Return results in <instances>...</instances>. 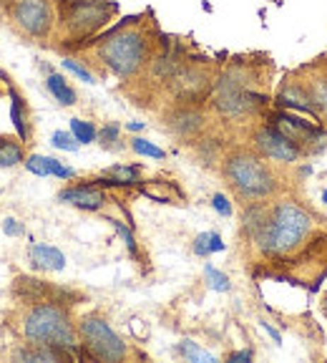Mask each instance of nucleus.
<instances>
[{"instance_id":"1","label":"nucleus","mask_w":327,"mask_h":363,"mask_svg":"<svg viewBox=\"0 0 327 363\" xmlns=\"http://www.w3.org/2000/svg\"><path fill=\"white\" fill-rule=\"evenodd\" d=\"M310 215L302 207L292 202H285L272 210V215L265 220V225L257 233L260 250L267 255H285L292 252L310 233Z\"/></svg>"},{"instance_id":"2","label":"nucleus","mask_w":327,"mask_h":363,"mask_svg":"<svg viewBox=\"0 0 327 363\" xmlns=\"http://www.w3.org/2000/svg\"><path fill=\"white\" fill-rule=\"evenodd\" d=\"M25 338L33 346H48V348H74L76 346V330L71 325V318L63 308L51 306H38L28 313L25 318Z\"/></svg>"},{"instance_id":"3","label":"nucleus","mask_w":327,"mask_h":363,"mask_svg":"<svg viewBox=\"0 0 327 363\" xmlns=\"http://www.w3.org/2000/svg\"><path fill=\"white\" fill-rule=\"evenodd\" d=\"M98 56L116 76H134L149 58V43L139 30H119L98 45Z\"/></svg>"},{"instance_id":"4","label":"nucleus","mask_w":327,"mask_h":363,"mask_svg":"<svg viewBox=\"0 0 327 363\" xmlns=\"http://www.w3.org/2000/svg\"><path fill=\"white\" fill-rule=\"evenodd\" d=\"M224 174L229 184L244 197H265L275 189V177L262 159L252 154H234L226 159Z\"/></svg>"},{"instance_id":"5","label":"nucleus","mask_w":327,"mask_h":363,"mask_svg":"<svg viewBox=\"0 0 327 363\" xmlns=\"http://www.w3.org/2000/svg\"><path fill=\"white\" fill-rule=\"evenodd\" d=\"M81 338L86 340V348L101 361H121L126 358V346L119 335L108 328L106 320L101 318H84L81 320Z\"/></svg>"},{"instance_id":"6","label":"nucleus","mask_w":327,"mask_h":363,"mask_svg":"<svg viewBox=\"0 0 327 363\" xmlns=\"http://www.w3.org/2000/svg\"><path fill=\"white\" fill-rule=\"evenodd\" d=\"M11 18L25 35L45 38L53 28L51 0H13Z\"/></svg>"},{"instance_id":"7","label":"nucleus","mask_w":327,"mask_h":363,"mask_svg":"<svg viewBox=\"0 0 327 363\" xmlns=\"http://www.w3.org/2000/svg\"><path fill=\"white\" fill-rule=\"evenodd\" d=\"M106 21H108V6L93 3V0H79V3H74L66 13L68 28L79 35L93 33V30L101 28Z\"/></svg>"},{"instance_id":"8","label":"nucleus","mask_w":327,"mask_h":363,"mask_svg":"<svg viewBox=\"0 0 327 363\" xmlns=\"http://www.w3.org/2000/svg\"><path fill=\"white\" fill-rule=\"evenodd\" d=\"M254 142H257V147H260V152L265 157L275 159V162H294L302 154V149L289 142L285 134H280L275 126H267V129L257 131Z\"/></svg>"},{"instance_id":"9","label":"nucleus","mask_w":327,"mask_h":363,"mask_svg":"<svg viewBox=\"0 0 327 363\" xmlns=\"http://www.w3.org/2000/svg\"><path fill=\"white\" fill-rule=\"evenodd\" d=\"M272 126H275L280 134H285L292 144H297L299 149L310 144L315 147V142L322 136V131L317 126H312L310 121H302L297 116H289V113H275L272 116Z\"/></svg>"},{"instance_id":"10","label":"nucleus","mask_w":327,"mask_h":363,"mask_svg":"<svg viewBox=\"0 0 327 363\" xmlns=\"http://www.w3.org/2000/svg\"><path fill=\"white\" fill-rule=\"evenodd\" d=\"M277 104L285 108H294V111H302V113H310V116H320L317 108L312 106V99L307 94L305 84H289L280 91V96H277Z\"/></svg>"},{"instance_id":"11","label":"nucleus","mask_w":327,"mask_h":363,"mask_svg":"<svg viewBox=\"0 0 327 363\" xmlns=\"http://www.w3.org/2000/svg\"><path fill=\"white\" fill-rule=\"evenodd\" d=\"M61 202L74 204V207H81V210H101L106 197H103L101 189L96 187H71V189H63L61 192Z\"/></svg>"},{"instance_id":"12","label":"nucleus","mask_w":327,"mask_h":363,"mask_svg":"<svg viewBox=\"0 0 327 363\" xmlns=\"http://www.w3.org/2000/svg\"><path fill=\"white\" fill-rule=\"evenodd\" d=\"M30 262L40 270H63L66 267V257L61 250L48 247V245H33L30 247Z\"/></svg>"},{"instance_id":"13","label":"nucleus","mask_w":327,"mask_h":363,"mask_svg":"<svg viewBox=\"0 0 327 363\" xmlns=\"http://www.w3.org/2000/svg\"><path fill=\"white\" fill-rule=\"evenodd\" d=\"M307 94L312 99V106L317 108V113L327 116V76H312L305 84Z\"/></svg>"},{"instance_id":"14","label":"nucleus","mask_w":327,"mask_h":363,"mask_svg":"<svg viewBox=\"0 0 327 363\" xmlns=\"http://www.w3.org/2000/svg\"><path fill=\"white\" fill-rule=\"evenodd\" d=\"M48 91H51L53 96H56L63 106H71V104H76V91L66 84V79H63V76H58V74L48 76Z\"/></svg>"},{"instance_id":"15","label":"nucleus","mask_w":327,"mask_h":363,"mask_svg":"<svg viewBox=\"0 0 327 363\" xmlns=\"http://www.w3.org/2000/svg\"><path fill=\"white\" fill-rule=\"evenodd\" d=\"M171 129L176 131V134H194V131L202 126V116H199L197 111H179L174 116V121H169Z\"/></svg>"},{"instance_id":"16","label":"nucleus","mask_w":327,"mask_h":363,"mask_svg":"<svg viewBox=\"0 0 327 363\" xmlns=\"http://www.w3.org/2000/svg\"><path fill=\"white\" fill-rule=\"evenodd\" d=\"M106 177L111 179V184H134L139 179V169L136 167H111L106 169Z\"/></svg>"},{"instance_id":"17","label":"nucleus","mask_w":327,"mask_h":363,"mask_svg":"<svg viewBox=\"0 0 327 363\" xmlns=\"http://www.w3.org/2000/svg\"><path fill=\"white\" fill-rule=\"evenodd\" d=\"M179 353L194 363H214V356L207 353V351H202V348H199L197 343H192V340H184V343L179 346Z\"/></svg>"},{"instance_id":"18","label":"nucleus","mask_w":327,"mask_h":363,"mask_svg":"<svg viewBox=\"0 0 327 363\" xmlns=\"http://www.w3.org/2000/svg\"><path fill=\"white\" fill-rule=\"evenodd\" d=\"M204 278H207L209 288H212V290H217V293H226V290L231 288L229 278H226L224 272H219V270H217V267H212V265H207V267H204Z\"/></svg>"},{"instance_id":"19","label":"nucleus","mask_w":327,"mask_h":363,"mask_svg":"<svg viewBox=\"0 0 327 363\" xmlns=\"http://www.w3.org/2000/svg\"><path fill=\"white\" fill-rule=\"evenodd\" d=\"M71 134L76 136V142L79 144H91L93 139H96V129H93V124L81 121V119H71Z\"/></svg>"},{"instance_id":"20","label":"nucleus","mask_w":327,"mask_h":363,"mask_svg":"<svg viewBox=\"0 0 327 363\" xmlns=\"http://www.w3.org/2000/svg\"><path fill=\"white\" fill-rule=\"evenodd\" d=\"M51 164H53V157H40V154H33V157H28V162H25L28 172H33V174H38V177L53 174Z\"/></svg>"},{"instance_id":"21","label":"nucleus","mask_w":327,"mask_h":363,"mask_svg":"<svg viewBox=\"0 0 327 363\" xmlns=\"http://www.w3.org/2000/svg\"><path fill=\"white\" fill-rule=\"evenodd\" d=\"M23 159L21 147L13 142H0V164L3 167H13Z\"/></svg>"},{"instance_id":"22","label":"nucleus","mask_w":327,"mask_h":363,"mask_svg":"<svg viewBox=\"0 0 327 363\" xmlns=\"http://www.w3.org/2000/svg\"><path fill=\"white\" fill-rule=\"evenodd\" d=\"M131 147H134L136 154H144V157H151V159H164V157H166V154H164L159 147H154V144L147 142V139H139V136L131 142Z\"/></svg>"},{"instance_id":"23","label":"nucleus","mask_w":327,"mask_h":363,"mask_svg":"<svg viewBox=\"0 0 327 363\" xmlns=\"http://www.w3.org/2000/svg\"><path fill=\"white\" fill-rule=\"evenodd\" d=\"M53 147L63 149V152H76L79 142H76V136L68 134V131H56V134H53Z\"/></svg>"},{"instance_id":"24","label":"nucleus","mask_w":327,"mask_h":363,"mask_svg":"<svg viewBox=\"0 0 327 363\" xmlns=\"http://www.w3.org/2000/svg\"><path fill=\"white\" fill-rule=\"evenodd\" d=\"M63 68H66V71H71V74H76L81 81H86V84H93V76H91L88 71H86V68L81 66V63H76V61H71V58H66V61H63Z\"/></svg>"},{"instance_id":"25","label":"nucleus","mask_w":327,"mask_h":363,"mask_svg":"<svg viewBox=\"0 0 327 363\" xmlns=\"http://www.w3.org/2000/svg\"><path fill=\"white\" fill-rule=\"evenodd\" d=\"M194 252L197 255H209L212 252V233H202L194 242Z\"/></svg>"},{"instance_id":"26","label":"nucleus","mask_w":327,"mask_h":363,"mask_svg":"<svg viewBox=\"0 0 327 363\" xmlns=\"http://www.w3.org/2000/svg\"><path fill=\"white\" fill-rule=\"evenodd\" d=\"M11 119H13V124H16L18 134H21V136H25V126H23V113H21V101H18L16 96H13V106H11Z\"/></svg>"},{"instance_id":"27","label":"nucleus","mask_w":327,"mask_h":363,"mask_svg":"<svg viewBox=\"0 0 327 363\" xmlns=\"http://www.w3.org/2000/svg\"><path fill=\"white\" fill-rule=\"evenodd\" d=\"M98 139H101L103 147H111V144L116 142V139H119V126L111 124V126H106V129H101V134H98Z\"/></svg>"},{"instance_id":"28","label":"nucleus","mask_w":327,"mask_h":363,"mask_svg":"<svg viewBox=\"0 0 327 363\" xmlns=\"http://www.w3.org/2000/svg\"><path fill=\"white\" fill-rule=\"evenodd\" d=\"M212 204H214V210L219 212V215H224V217L231 215V204L224 194H214V197H212Z\"/></svg>"},{"instance_id":"29","label":"nucleus","mask_w":327,"mask_h":363,"mask_svg":"<svg viewBox=\"0 0 327 363\" xmlns=\"http://www.w3.org/2000/svg\"><path fill=\"white\" fill-rule=\"evenodd\" d=\"M51 172H53V174H56V177H61V179H71V177L76 174V172L71 169V167H63L61 162H58V159H53Z\"/></svg>"},{"instance_id":"30","label":"nucleus","mask_w":327,"mask_h":363,"mask_svg":"<svg viewBox=\"0 0 327 363\" xmlns=\"http://www.w3.org/2000/svg\"><path fill=\"white\" fill-rule=\"evenodd\" d=\"M113 225H116V230H119V233H121V238L126 240V247H129L131 252H136V245H134V235H131L129 230H126V227L121 225V222H113Z\"/></svg>"},{"instance_id":"31","label":"nucleus","mask_w":327,"mask_h":363,"mask_svg":"<svg viewBox=\"0 0 327 363\" xmlns=\"http://www.w3.org/2000/svg\"><path fill=\"white\" fill-rule=\"evenodd\" d=\"M3 230H6V235H13V238H18V235H23V227L18 225V220H6V225H3Z\"/></svg>"},{"instance_id":"32","label":"nucleus","mask_w":327,"mask_h":363,"mask_svg":"<svg viewBox=\"0 0 327 363\" xmlns=\"http://www.w3.org/2000/svg\"><path fill=\"white\" fill-rule=\"evenodd\" d=\"M229 361H252V351H237V353H231Z\"/></svg>"},{"instance_id":"33","label":"nucleus","mask_w":327,"mask_h":363,"mask_svg":"<svg viewBox=\"0 0 327 363\" xmlns=\"http://www.w3.org/2000/svg\"><path fill=\"white\" fill-rule=\"evenodd\" d=\"M224 250V242H222V238L217 233H212V252H222Z\"/></svg>"},{"instance_id":"34","label":"nucleus","mask_w":327,"mask_h":363,"mask_svg":"<svg viewBox=\"0 0 327 363\" xmlns=\"http://www.w3.org/2000/svg\"><path fill=\"white\" fill-rule=\"evenodd\" d=\"M262 328H265V330H267V333H270V335H272V338H275V340H277V343H280V340H282V335L277 333V330H275V328H272V325H270V323H265V320H262Z\"/></svg>"},{"instance_id":"35","label":"nucleus","mask_w":327,"mask_h":363,"mask_svg":"<svg viewBox=\"0 0 327 363\" xmlns=\"http://www.w3.org/2000/svg\"><path fill=\"white\" fill-rule=\"evenodd\" d=\"M129 129H131V131H139V129H144V124H142V121H131Z\"/></svg>"},{"instance_id":"36","label":"nucleus","mask_w":327,"mask_h":363,"mask_svg":"<svg viewBox=\"0 0 327 363\" xmlns=\"http://www.w3.org/2000/svg\"><path fill=\"white\" fill-rule=\"evenodd\" d=\"M322 202L327 204V189H325V192H322Z\"/></svg>"}]
</instances>
